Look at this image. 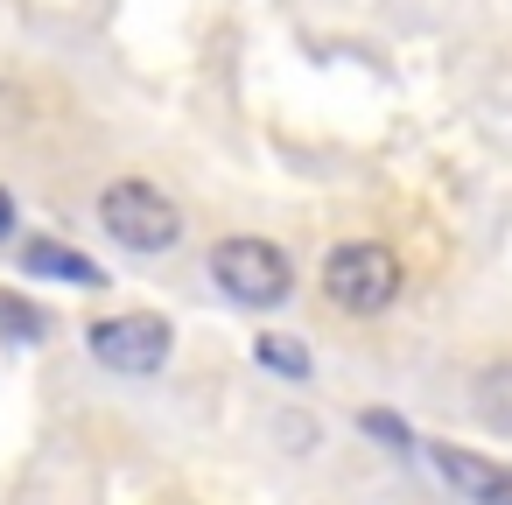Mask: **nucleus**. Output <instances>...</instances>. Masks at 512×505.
Wrapping results in <instances>:
<instances>
[{
    "mask_svg": "<svg viewBox=\"0 0 512 505\" xmlns=\"http://www.w3.org/2000/svg\"><path fill=\"white\" fill-rule=\"evenodd\" d=\"M99 225H106V239L127 246V253H169V246L183 239V211H176L155 183H141V176H120V183L99 190Z\"/></svg>",
    "mask_w": 512,
    "mask_h": 505,
    "instance_id": "obj_1",
    "label": "nucleus"
},
{
    "mask_svg": "<svg viewBox=\"0 0 512 505\" xmlns=\"http://www.w3.org/2000/svg\"><path fill=\"white\" fill-rule=\"evenodd\" d=\"M400 253H386L379 239H351L323 260V295L344 309V316H379L400 302Z\"/></svg>",
    "mask_w": 512,
    "mask_h": 505,
    "instance_id": "obj_2",
    "label": "nucleus"
},
{
    "mask_svg": "<svg viewBox=\"0 0 512 505\" xmlns=\"http://www.w3.org/2000/svg\"><path fill=\"white\" fill-rule=\"evenodd\" d=\"M211 281L239 302V309H281L288 288H295V267L274 239H218L211 246Z\"/></svg>",
    "mask_w": 512,
    "mask_h": 505,
    "instance_id": "obj_3",
    "label": "nucleus"
},
{
    "mask_svg": "<svg viewBox=\"0 0 512 505\" xmlns=\"http://www.w3.org/2000/svg\"><path fill=\"white\" fill-rule=\"evenodd\" d=\"M169 351H176V330H169L162 316H148V309H127V316L92 323V358H99L106 372L148 379V372H162V365H169Z\"/></svg>",
    "mask_w": 512,
    "mask_h": 505,
    "instance_id": "obj_4",
    "label": "nucleus"
},
{
    "mask_svg": "<svg viewBox=\"0 0 512 505\" xmlns=\"http://www.w3.org/2000/svg\"><path fill=\"white\" fill-rule=\"evenodd\" d=\"M428 456H435L442 484H456L463 505H512V470H505V463H491V456H477V449H456V442H435Z\"/></svg>",
    "mask_w": 512,
    "mask_h": 505,
    "instance_id": "obj_5",
    "label": "nucleus"
},
{
    "mask_svg": "<svg viewBox=\"0 0 512 505\" xmlns=\"http://www.w3.org/2000/svg\"><path fill=\"white\" fill-rule=\"evenodd\" d=\"M22 274L29 281H71V288H99L106 274L78 253V246H64V239H29L22 246Z\"/></svg>",
    "mask_w": 512,
    "mask_h": 505,
    "instance_id": "obj_6",
    "label": "nucleus"
},
{
    "mask_svg": "<svg viewBox=\"0 0 512 505\" xmlns=\"http://www.w3.org/2000/svg\"><path fill=\"white\" fill-rule=\"evenodd\" d=\"M477 414L491 428H512V358L491 365V372H477Z\"/></svg>",
    "mask_w": 512,
    "mask_h": 505,
    "instance_id": "obj_7",
    "label": "nucleus"
},
{
    "mask_svg": "<svg viewBox=\"0 0 512 505\" xmlns=\"http://www.w3.org/2000/svg\"><path fill=\"white\" fill-rule=\"evenodd\" d=\"M253 358H260L267 372H281V379H309V351H302L295 337H260Z\"/></svg>",
    "mask_w": 512,
    "mask_h": 505,
    "instance_id": "obj_8",
    "label": "nucleus"
},
{
    "mask_svg": "<svg viewBox=\"0 0 512 505\" xmlns=\"http://www.w3.org/2000/svg\"><path fill=\"white\" fill-rule=\"evenodd\" d=\"M0 330H15V337L29 344V337H43V316H36L22 295H0Z\"/></svg>",
    "mask_w": 512,
    "mask_h": 505,
    "instance_id": "obj_9",
    "label": "nucleus"
},
{
    "mask_svg": "<svg viewBox=\"0 0 512 505\" xmlns=\"http://www.w3.org/2000/svg\"><path fill=\"white\" fill-rule=\"evenodd\" d=\"M358 428H365V435H379V442H393V449H407V421H400V414L365 407V414H358Z\"/></svg>",
    "mask_w": 512,
    "mask_h": 505,
    "instance_id": "obj_10",
    "label": "nucleus"
},
{
    "mask_svg": "<svg viewBox=\"0 0 512 505\" xmlns=\"http://www.w3.org/2000/svg\"><path fill=\"white\" fill-rule=\"evenodd\" d=\"M0 239H15V197L0 190Z\"/></svg>",
    "mask_w": 512,
    "mask_h": 505,
    "instance_id": "obj_11",
    "label": "nucleus"
}]
</instances>
